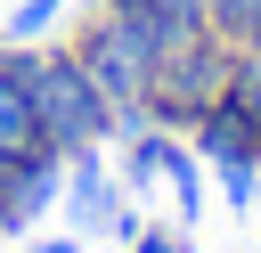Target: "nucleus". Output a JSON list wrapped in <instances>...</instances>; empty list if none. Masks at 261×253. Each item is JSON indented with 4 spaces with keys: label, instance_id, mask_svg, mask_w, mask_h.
Wrapping results in <instances>:
<instances>
[{
    "label": "nucleus",
    "instance_id": "nucleus-1",
    "mask_svg": "<svg viewBox=\"0 0 261 253\" xmlns=\"http://www.w3.org/2000/svg\"><path fill=\"white\" fill-rule=\"evenodd\" d=\"M24 57V90H33V114L49 131L57 155H82V147H106L114 139V106L98 98V82L82 73L73 49H41V41H16Z\"/></svg>",
    "mask_w": 261,
    "mask_h": 253
},
{
    "label": "nucleus",
    "instance_id": "nucleus-2",
    "mask_svg": "<svg viewBox=\"0 0 261 253\" xmlns=\"http://www.w3.org/2000/svg\"><path fill=\"white\" fill-rule=\"evenodd\" d=\"M65 49H73L82 73L98 82V98L114 106V131H139V122H147V82H155V57H163V49H155L122 8H90Z\"/></svg>",
    "mask_w": 261,
    "mask_h": 253
},
{
    "label": "nucleus",
    "instance_id": "nucleus-3",
    "mask_svg": "<svg viewBox=\"0 0 261 253\" xmlns=\"http://www.w3.org/2000/svg\"><path fill=\"white\" fill-rule=\"evenodd\" d=\"M228 73H237V49L220 33H188L155 57V82H147V122L163 131H188L212 98H228Z\"/></svg>",
    "mask_w": 261,
    "mask_h": 253
},
{
    "label": "nucleus",
    "instance_id": "nucleus-4",
    "mask_svg": "<svg viewBox=\"0 0 261 253\" xmlns=\"http://www.w3.org/2000/svg\"><path fill=\"white\" fill-rule=\"evenodd\" d=\"M188 147H196V163L220 171L228 204H253V188H261V122H253L237 98H212V106L188 122Z\"/></svg>",
    "mask_w": 261,
    "mask_h": 253
},
{
    "label": "nucleus",
    "instance_id": "nucleus-5",
    "mask_svg": "<svg viewBox=\"0 0 261 253\" xmlns=\"http://www.w3.org/2000/svg\"><path fill=\"white\" fill-rule=\"evenodd\" d=\"M57 188H65V155H57V147L0 163V237H24V229L57 204Z\"/></svg>",
    "mask_w": 261,
    "mask_h": 253
},
{
    "label": "nucleus",
    "instance_id": "nucleus-6",
    "mask_svg": "<svg viewBox=\"0 0 261 253\" xmlns=\"http://www.w3.org/2000/svg\"><path fill=\"white\" fill-rule=\"evenodd\" d=\"M49 147V131H41V114H33V90H24V57H16V41L0 49V163H16V155H41Z\"/></svg>",
    "mask_w": 261,
    "mask_h": 253
},
{
    "label": "nucleus",
    "instance_id": "nucleus-7",
    "mask_svg": "<svg viewBox=\"0 0 261 253\" xmlns=\"http://www.w3.org/2000/svg\"><path fill=\"white\" fill-rule=\"evenodd\" d=\"M65 212H73V229H98V220H114L122 204H114V180H106V163H98V147H82V155H65Z\"/></svg>",
    "mask_w": 261,
    "mask_h": 253
},
{
    "label": "nucleus",
    "instance_id": "nucleus-8",
    "mask_svg": "<svg viewBox=\"0 0 261 253\" xmlns=\"http://www.w3.org/2000/svg\"><path fill=\"white\" fill-rule=\"evenodd\" d=\"M204 33H220L228 49L261 41V0H204Z\"/></svg>",
    "mask_w": 261,
    "mask_h": 253
},
{
    "label": "nucleus",
    "instance_id": "nucleus-9",
    "mask_svg": "<svg viewBox=\"0 0 261 253\" xmlns=\"http://www.w3.org/2000/svg\"><path fill=\"white\" fill-rule=\"evenodd\" d=\"M57 16H65V0H16V8H8V24H0V41H41Z\"/></svg>",
    "mask_w": 261,
    "mask_h": 253
},
{
    "label": "nucleus",
    "instance_id": "nucleus-10",
    "mask_svg": "<svg viewBox=\"0 0 261 253\" xmlns=\"http://www.w3.org/2000/svg\"><path fill=\"white\" fill-rule=\"evenodd\" d=\"M163 180H171V196H179V220H196V212H204V171H196V147H188Z\"/></svg>",
    "mask_w": 261,
    "mask_h": 253
},
{
    "label": "nucleus",
    "instance_id": "nucleus-11",
    "mask_svg": "<svg viewBox=\"0 0 261 253\" xmlns=\"http://www.w3.org/2000/svg\"><path fill=\"white\" fill-rule=\"evenodd\" d=\"M228 98H237V106H245V114L261 122V57H253V49H237V73H228Z\"/></svg>",
    "mask_w": 261,
    "mask_h": 253
},
{
    "label": "nucleus",
    "instance_id": "nucleus-12",
    "mask_svg": "<svg viewBox=\"0 0 261 253\" xmlns=\"http://www.w3.org/2000/svg\"><path fill=\"white\" fill-rule=\"evenodd\" d=\"M130 253H188V237H179V229H139Z\"/></svg>",
    "mask_w": 261,
    "mask_h": 253
},
{
    "label": "nucleus",
    "instance_id": "nucleus-13",
    "mask_svg": "<svg viewBox=\"0 0 261 253\" xmlns=\"http://www.w3.org/2000/svg\"><path fill=\"white\" fill-rule=\"evenodd\" d=\"M41 253H82V245H73V237H49V245H41Z\"/></svg>",
    "mask_w": 261,
    "mask_h": 253
},
{
    "label": "nucleus",
    "instance_id": "nucleus-14",
    "mask_svg": "<svg viewBox=\"0 0 261 253\" xmlns=\"http://www.w3.org/2000/svg\"><path fill=\"white\" fill-rule=\"evenodd\" d=\"M253 57H261V41H253Z\"/></svg>",
    "mask_w": 261,
    "mask_h": 253
}]
</instances>
